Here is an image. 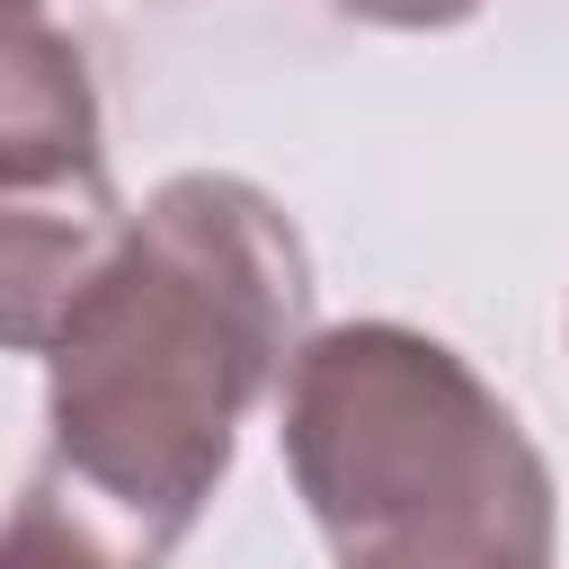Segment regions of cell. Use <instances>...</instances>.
I'll return each mask as SVG.
<instances>
[{
  "label": "cell",
  "mask_w": 569,
  "mask_h": 569,
  "mask_svg": "<svg viewBox=\"0 0 569 569\" xmlns=\"http://www.w3.org/2000/svg\"><path fill=\"white\" fill-rule=\"evenodd\" d=\"M302 311L311 267L293 222L240 178H169L44 338V471L160 560L222 489L240 418L302 347Z\"/></svg>",
  "instance_id": "1"
},
{
  "label": "cell",
  "mask_w": 569,
  "mask_h": 569,
  "mask_svg": "<svg viewBox=\"0 0 569 569\" xmlns=\"http://www.w3.org/2000/svg\"><path fill=\"white\" fill-rule=\"evenodd\" d=\"M284 462L338 569H551V471L436 338L356 320L284 365Z\"/></svg>",
  "instance_id": "2"
},
{
  "label": "cell",
  "mask_w": 569,
  "mask_h": 569,
  "mask_svg": "<svg viewBox=\"0 0 569 569\" xmlns=\"http://www.w3.org/2000/svg\"><path fill=\"white\" fill-rule=\"evenodd\" d=\"M116 240L124 213L107 169L0 178V347H44Z\"/></svg>",
  "instance_id": "3"
},
{
  "label": "cell",
  "mask_w": 569,
  "mask_h": 569,
  "mask_svg": "<svg viewBox=\"0 0 569 569\" xmlns=\"http://www.w3.org/2000/svg\"><path fill=\"white\" fill-rule=\"evenodd\" d=\"M98 169V89L44 0H0V178Z\"/></svg>",
  "instance_id": "4"
},
{
  "label": "cell",
  "mask_w": 569,
  "mask_h": 569,
  "mask_svg": "<svg viewBox=\"0 0 569 569\" xmlns=\"http://www.w3.org/2000/svg\"><path fill=\"white\" fill-rule=\"evenodd\" d=\"M0 569H160V560L142 542H124L62 471H36L0 525Z\"/></svg>",
  "instance_id": "5"
},
{
  "label": "cell",
  "mask_w": 569,
  "mask_h": 569,
  "mask_svg": "<svg viewBox=\"0 0 569 569\" xmlns=\"http://www.w3.org/2000/svg\"><path fill=\"white\" fill-rule=\"evenodd\" d=\"M347 18H373V27H453L471 18L480 0H338Z\"/></svg>",
  "instance_id": "6"
}]
</instances>
